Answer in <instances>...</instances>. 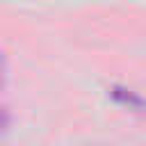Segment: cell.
I'll return each mask as SVG.
<instances>
[{"instance_id":"obj_1","label":"cell","mask_w":146,"mask_h":146,"mask_svg":"<svg viewBox=\"0 0 146 146\" xmlns=\"http://www.w3.org/2000/svg\"><path fill=\"white\" fill-rule=\"evenodd\" d=\"M110 96H112L114 103L125 105L128 110H146V100H144L139 94H135V91H130V89H125V87L114 84V87L110 89Z\"/></svg>"}]
</instances>
